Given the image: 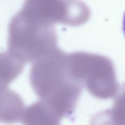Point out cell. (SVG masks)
<instances>
[{
  "instance_id": "6da1fadb",
  "label": "cell",
  "mask_w": 125,
  "mask_h": 125,
  "mask_svg": "<svg viewBox=\"0 0 125 125\" xmlns=\"http://www.w3.org/2000/svg\"><path fill=\"white\" fill-rule=\"evenodd\" d=\"M30 81L42 102L61 118L72 113L83 86L74 74L69 54L58 47L32 62Z\"/></svg>"
},
{
  "instance_id": "7a4b0ae2",
  "label": "cell",
  "mask_w": 125,
  "mask_h": 125,
  "mask_svg": "<svg viewBox=\"0 0 125 125\" xmlns=\"http://www.w3.org/2000/svg\"><path fill=\"white\" fill-rule=\"evenodd\" d=\"M53 25L20 10L8 27V52L20 62H34L57 47Z\"/></svg>"
},
{
  "instance_id": "3957f363",
  "label": "cell",
  "mask_w": 125,
  "mask_h": 125,
  "mask_svg": "<svg viewBox=\"0 0 125 125\" xmlns=\"http://www.w3.org/2000/svg\"><path fill=\"white\" fill-rule=\"evenodd\" d=\"M80 72L83 85L94 97L106 100L118 91L112 61L103 55L82 52Z\"/></svg>"
},
{
  "instance_id": "277c9868",
  "label": "cell",
  "mask_w": 125,
  "mask_h": 125,
  "mask_svg": "<svg viewBox=\"0 0 125 125\" xmlns=\"http://www.w3.org/2000/svg\"><path fill=\"white\" fill-rule=\"evenodd\" d=\"M21 10L51 25L77 26L90 16L88 7L79 0H25Z\"/></svg>"
},
{
  "instance_id": "5b68a950",
  "label": "cell",
  "mask_w": 125,
  "mask_h": 125,
  "mask_svg": "<svg viewBox=\"0 0 125 125\" xmlns=\"http://www.w3.org/2000/svg\"><path fill=\"white\" fill-rule=\"evenodd\" d=\"M26 113L24 125H59L60 117L42 102L29 107Z\"/></svg>"
},
{
  "instance_id": "8992f818",
  "label": "cell",
  "mask_w": 125,
  "mask_h": 125,
  "mask_svg": "<svg viewBox=\"0 0 125 125\" xmlns=\"http://www.w3.org/2000/svg\"><path fill=\"white\" fill-rule=\"evenodd\" d=\"M109 109L117 125H125V83L118 89L112 107Z\"/></svg>"
},
{
  "instance_id": "52a82bcc",
  "label": "cell",
  "mask_w": 125,
  "mask_h": 125,
  "mask_svg": "<svg viewBox=\"0 0 125 125\" xmlns=\"http://www.w3.org/2000/svg\"><path fill=\"white\" fill-rule=\"evenodd\" d=\"M90 125H117L114 121L109 109L101 111L93 115Z\"/></svg>"
},
{
  "instance_id": "ba28073f",
  "label": "cell",
  "mask_w": 125,
  "mask_h": 125,
  "mask_svg": "<svg viewBox=\"0 0 125 125\" xmlns=\"http://www.w3.org/2000/svg\"><path fill=\"white\" fill-rule=\"evenodd\" d=\"M123 25V31H124V34H125V15H124V16Z\"/></svg>"
}]
</instances>
